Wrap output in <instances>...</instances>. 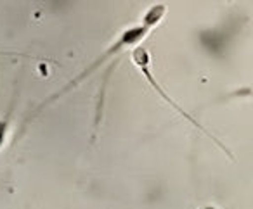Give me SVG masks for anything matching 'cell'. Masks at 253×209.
Instances as JSON below:
<instances>
[{
  "label": "cell",
  "mask_w": 253,
  "mask_h": 209,
  "mask_svg": "<svg viewBox=\"0 0 253 209\" xmlns=\"http://www.w3.org/2000/svg\"><path fill=\"white\" fill-rule=\"evenodd\" d=\"M130 59H132V63H134V66L137 68L139 71H141V74H144V78L149 81V85H151V87H153V90H155L156 94H158L160 97H162L163 101L167 102V104H170V107H173V109H175V111L179 112V114H182L184 118L187 119V121H191L194 126H198V128H200L203 133H207L208 137H211V133H208L207 130H205L203 126H201L200 123H198L196 119L193 118V116H191V114H187V112L184 111V109L180 107V105H177L175 102H173L172 99H170V95L167 94V92L163 90L162 87H160L158 80H156V78H155V74H153V71H151V61H153V59H151V54H149V50L146 49V47H142V45L134 47V49L130 50ZM211 140H215L213 137H211ZM215 142H217V140H215ZM217 143H218V142H217ZM218 145H220V143H218Z\"/></svg>",
  "instance_id": "2"
},
{
  "label": "cell",
  "mask_w": 253,
  "mask_h": 209,
  "mask_svg": "<svg viewBox=\"0 0 253 209\" xmlns=\"http://www.w3.org/2000/svg\"><path fill=\"white\" fill-rule=\"evenodd\" d=\"M11 118H12V104H11V107L7 109V112L0 118V149L4 147L5 140H7V133H9V128H11Z\"/></svg>",
  "instance_id": "4"
},
{
  "label": "cell",
  "mask_w": 253,
  "mask_h": 209,
  "mask_svg": "<svg viewBox=\"0 0 253 209\" xmlns=\"http://www.w3.org/2000/svg\"><path fill=\"white\" fill-rule=\"evenodd\" d=\"M201 209H217V208H215V206H210V204H208V206H203Z\"/></svg>",
  "instance_id": "5"
},
{
  "label": "cell",
  "mask_w": 253,
  "mask_h": 209,
  "mask_svg": "<svg viewBox=\"0 0 253 209\" xmlns=\"http://www.w3.org/2000/svg\"><path fill=\"white\" fill-rule=\"evenodd\" d=\"M149 33H151V28H148V26H146V25H142V23H139V25L130 26V28L123 30V32H122V35H120L118 38H116V42L113 43V45L109 47V49L106 50V52L102 54V56L99 57V59L95 61V63H92L90 66H88L87 70H85L84 73H82L78 78H75V80H71L70 83H68L66 87L63 88V90H61V92H57V94H54L52 97H50L47 102H43V104L39 107V111H40V109H42L45 104H49V102L56 101V99L59 97V95H63L64 92H68L71 87H77V85L80 83V81L84 80L85 76H88V74H92V73H94V71L97 70V68L101 66V64H104L108 59H111V57L118 56V54L122 52V50H125V49H130V47H137L139 43H141L142 40H144L146 36L149 35Z\"/></svg>",
  "instance_id": "1"
},
{
  "label": "cell",
  "mask_w": 253,
  "mask_h": 209,
  "mask_svg": "<svg viewBox=\"0 0 253 209\" xmlns=\"http://www.w3.org/2000/svg\"><path fill=\"white\" fill-rule=\"evenodd\" d=\"M165 16H167V5L165 4H153L151 7L144 12L141 23L148 26V28L153 30L155 26H158L160 23L163 21V18H165Z\"/></svg>",
  "instance_id": "3"
}]
</instances>
